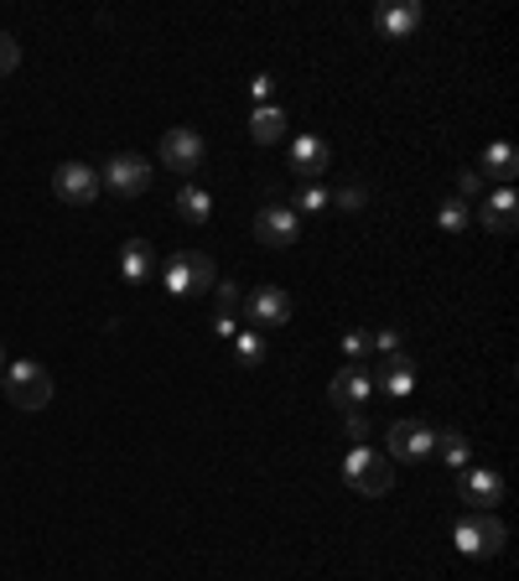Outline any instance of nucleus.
<instances>
[{
	"label": "nucleus",
	"instance_id": "dca6fc26",
	"mask_svg": "<svg viewBox=\"0 0 519 581\" xmlns=\"http://www.w3.org/2000/svg\"><path fill=\"white\" fill-rule=\"evenodd\" d=\"M120 276L130 286H146L151 276H157V249H151V240H130L120 249Z\"/></svg>",
	"mask_w": 519,
	"mask_h": 581
},
{
	"label": "nucleus",
	"instance_id": "20e7f679",
	"mask_svg": "<svg viewBox=\"0 0 519 581\" xmlns=\"http://www.w3.org/2000/svg\"><path fill=\"white\" fill-rule=\"evenodd\" d=\"M504 541H509V530L494 514H468V520L452 524V545L462 556H499Z\"/></svg>",
	"mask_w": 519,
	"mask_h": 581
},
{
	"label": "nucleus",
	"instance_id": "5701e85b",
	"mask_svg": "<svg viewBox=\"0 0 519 581\" xmlns=\"http://www.w3.org/2000/svg\"><path fill=\"white\" fill-rule=\"evenodd\" d=\"M468 219H473V202H462V198H447L441 202V213H437V223L447 229V234H462Z\"/></svg>",
	"mask_w": 519,
	"mask_h": 581
},
{
	"label": "nucleus",
	"instance_id": "aec40b11",
	"mask_svg": "<svg viewBox=\"0 0 519 581\" xmlns=\"http://www.w3.org/2000/svg\"><path fill=\"white\" fill-rule=\"evenodd\" d=\"M177 213L187 223H208V219H214V198H208L203 187H193V182H187V187L177 193Z\"/></svg>",
	"mask_w": 519,
	"mask_h": 581
},
{
	"label": "nucleus",
	"instance_id": "c756f323",
	"mask_svg": "<svg viewBox=\"0 0 519 581\" xmlns=\"http://www.w3.org/2000/svg\"><path fill=\"white\" fill-rule=\"evenodd\" d=\"M250 94H255V109L260 104H276V79H270V73H255V79H250Z\"/></svg>",
	"mask_w": 519,
	"mask_h": 581
},
{
	"label": "nucleus",
	"instance_id": "c85d7f7f",
	"mask_svg": "<svg viewBox=\"0 0 519 581\" xmlns=\"http://www.w3.org/2000/svg\"><path fill=\"white\" fill-rule=\"evenodd\" d=\"M343 431H348V441H354V446H359V441H369V416H364V410H348V416H343Z\"/></svg>",
	"mask_w": 519,
	"mask_h": 581
},
{
	"label": "nucleus",
	"instance_id": "ddd939ff",
	"mask_svg": "<svg viewBox=\"0 0 519 581\" xmlns=\"http://www.w3.org/2000/svg\"><path fill=\"white\" fill-rule=\"evenodd\" d=\"M478 219L488 234H515V223H519V198H515V187H499V193H488V198L478 202Z\"/></svg>",
	"mask_w": 519,
	"mask_h": 581
},
{
	"label": "nucleus",
	"instance_id": "bb28decb",
	"mask_svg": "<svg viewBox=\"0 0 519 581\" xmlns=\"http://www.w3.org/2000/svg\"><path fill=\"white\" fill-rule=\"evenodd\" d=\"M364 202H369L364 187H343V193H333V208H343V213H364Z\"/></svg>",
	"mask_w": 519,
	"mask_h": 581
},
{
	"label": "nucleus",
	"instance_id": "6ab92c4d",
	"mask_svg": "<svg viewBox=\"0 0 519 581\" xmlns=\"http://www.w3.org/2000/svg\"><path fill=\"white\" fill-rule=\"evenodd\" d=\"M250 136H255V146H276L286 136V109L280 104H260L250 115Z\"/></svg>",
	"mask_w": 519,
	"mask_h": 581
},
{
	"label": "nucleus",
	"instance_id": "72a5a7b5",
	"mask_svg": "<svg viewBox=\"0 0 519 581\" xmlns=\"http://www.w3.org/2000/svg\"><path fill=\"white\" fill-rule=\"evenodd\" d=\"M0 374H5V348H0Z\"/></svg>",
	"mask_w": 519,
	"mask_h": 581
},
{
	"label": "nucleus",
	"instance_id": "f03ea898",
	"mask_svg": "<svg viewBox=\"0 0 519 581\" xmlns=\"http://www.w3.org/2000/svg\"><path fill=\"white\" fill-rule=\"evenodd\" d=\"M0 390H5V400L26 410V416H37L53 405V374L42 369V363H5V374H0Z\"/></svg>",
	"mask_w": 519,
	"mask_h": 581
},
{
	"label": "nucleus",
	"instance_id": "a878e982",
	"mask_svg": "<svg viewBox=\"0 0 519 581\" xmlns=\"http://www.w3.org/2000/svg\"><path fill=\"white\" fill-rule=\"evenodd\" d=\"M21 68V42L11 32H0V79H11Z\"/></svg>",
	"mask_w": 519,
	"mask_h": 581
},
{
	"label": "nucleus",
	"instance_id": "f257e3e1",
	"mask_svg": "<svg viewBox=\"0 0 519 581\" xmlns=\"http://www.w3.org/2000/svg\"><path fill=\"white\" fill-rule=\"evenodd\" d=\"M343 483L359 493V499H384L390 493V483H395V462L374 452L369 441L359 446H348V457H343Z\"/></svg>",
	"mask_w": 519,
	"mask_h": 581
},
{
	"label": "nucleus",
	"instance_id": "f3484780",
	"mask_svg": "<svg viewBox=\"0 0 519 581\" xmlns=\"http://www.w3.org/2000/svg\"><path fill=\"white\" fill-rule=\"evenodd\" d=\"M380 384H384V395H411L416 390V359L411 353H384L380 363Z\"/></svg>",
	"mask_w": 519,
	"mask_h": 581
},
{
	"label": "nucleus",
	"instance_id": "1a4fd4ad",
	"mask_svg": "<svg viewBox=\"0 0 519 581\" xmlns=\"http://www.w3.org/2000/svg\"><path fill=\"white\" fill-rule=\"evenodd\" d=\"M369 395H374V374H369V363H348V369H338L333 384H327V400L338 405L343 416H348V410H364Z\"/></svg>",
	"mask_w": 519,
	"mask_h": 581
},
{
	"label": "nucleus",
	"instance_id": "f8f14e48",
	"mask_svg": "<svg viewBox=\"0 0 519 581\" xmlns=\"http://www.w3.org/2000/svg\"><path fill=\"white\" fill-rule=\"evenodd\" d=\"M458 493L473 503V509H499L504 503V478L494 473V467H468L462 483H458Z\"/></svg>",
	"mask_w": 519,
	"mask_h": 581
},
{
	"label": "nucleus",
	"instance_id": "a211bd4d",
	"mask_svg": "<svg viewBox=\"0 0 519 581\" xmlns=\"http://www.w3.org/2000/svg\"><path fill=\"white\" fill-rule=\"evenodd\" d=\"M515 172H519V151L509 141H494L488 151H483V172H478V177H494V182H504V187H509V182H515Z\"/></svg>",
	"mask_w": 519,
	"mask_h": 581
},
{
	"label": "nucleus",
	"instance_id": "b1692460",
	"mask_svg": "<svg viewBox=\"0 0 519 581\" xmlns=\"http://www.w3.org/2000/svg\"><path fill=\"white\" fill-rule=\"evenodd\" d=\"M286 208H291V213H322V208H333V193H322V187H301L297 193V202H286Z\"/></svg>",
	"mask_w": 519,
	"mask_h": 581
},
{
	"label": "nucleus",
	"instance_id": "2eb2a0df",
	"mask_svg": "<svg viewBox=\"0 0 519 581\" xmlns=\"http://www.w3.org/2000/svg\"><path fill=\"white\" fill-rule=\"evenodd\" d=\"M327 166H333V146L322 141V136H297V141H291V172L322 177Z\"/></svg>",
	"mask_w": 519,
	"mask_h": 581
},
{
	"label": "nucleus",
	"instance_id": "4468645a",
	"mask_svg": "<svg viewBox=\"0 0 519 581\" xmlns=\"http://www.w3.org/2000/svg\"><path fill=\"white\" fill-rule=\"evenodd\" d=\"M420 16H426V11H420V0H395V5H380L374 26H380L390 42H405L420 26Z\"/></svg>",
	"mask_w": 519,
	"mask_h": 581
},
{
	"label": "nucleus",
	"instance_id": "cd10ccee",
	"mask_svg": "<svg viewBox=\"0 0 519 581\" xmlns=\"http://www.w3.org/2000/svg\"><path fill=\"white\" fill-rule=\"evenodd\" d=\"M214 301H219V312L234 317V306H240V281H214Z\"/></svg>",
	"mask_w": 519,
	"mask_h": 581
},
{
	"label": "nucleus",
	"instance_id": "2f4dec72",
	"mask_svg": "<svg viewBox=\"0 0 519 581\" xmlns=\"http://www.w3.org/2000/svg\"><path fill=\"white\" fill-rule=\"evenodd\" d=\"M214 333H219V338H229V342H234V333H240V322L229 317V312H214Z\"/></svg>",
	"mask_w": 519,
	"mask_h": 581
},
{
	"label": "nucleus",
	"instance_id": "0eeeda50",
	"mask_svg": "<svg viewBox=\"0 0 519 581\" xmlns=\"http://www.w3.org/2000/svg\"><path fill=\"white\" fill-rule=\"evenodd\" d=\"M53 193H58V202H68V208H89V202L104 193V182L94 166H83V161H62L58 172H53Z\"/></svg>",
	"mask_w": 519,
	"mask_h": 581
},
{
	"label": "nucleus",
	"instance_id": "7c9ffc66",
	"mask_svg": "<svg viewBox=\"0 0 519 581\" xmlns=\"http://www.w3.org/2000/svg\"><path fill=\"white\" fill-rule=\"evenodd\" d=\"M374 348H380V353H400V333L395 327H380V333H374Z\"/></svg>",
	"mask_w": 519,
	"mask_h": 581
},
{
	"label": "nucleus",
	"instance_id": "7ed1b4c3",
	"mask_svg": "<svg viewBox=\"0 0 519 581\" xmlns=\"http://www.w3.org/2000/svg\"><path fill=\"white\" fill-rule=\"evenodd\" d=\"M214 281H219V270H214L208 255L177 249L172 260L161 265V291H166V297H203V291H214Z\"/></svg>",
	"mask_w": 519,
	"mask_h": 581
},
{
	"label": "nucleus",
	"instance_id": "412c9836",
	"mask_svg": "<svg viewBox=\"0 0 519 581\" xmlns=\"http://www.w3.org/2000/svg\"><path fill=\"white\" fill-rule=\"evenodd\" d=\"M431 457H441L447 467H468L473 446H468V437H462V431H437V452H431Z\"/></svg>",
	"mask_w": 519,
	"mask_h": 581
},
{
	"label": "nucleus",
	"instance_id": "39448f33",
	"mask_svg": "<svg viewBox=\"0 0 519 581\" xmlns=\"http://www.w3.org/2000/svg\"><path fill=\"white\" fill-rule=\"evenodd\" d=\"M100 182L115 193V198H146V187H151V161L136 156V151H120V156L104 161Z\"/></svg>",
	"mask_w": 519,
	"mask_h": 581
},
{
	"label": "nucleus",
	"instance_id": "9b49d317",
	"mask_svg": "<svg viewBox=\"0 0 519 581\" xmlns=\"http://www.w3.org/2000/svg\"><path fill=\"white\" fill-rule=\"evenodd\" d=\"M384 457H405V462H426L437 452V431L426 421H395L390 426V437H384Z\"/></svg>",
	"mask_w": 519,
	"mask_h": 581
},
{
	"label": "nucleus",
	"instance_id": "423d86ee",
	"mask_svg": "<svg viewBox=\"0 0 519 581\" xmlns=\"http://www.w3.org/2000/svg\"><path fill=\"white\" fill-rule=\"evenodd\" d=\"M244 322H250V333H280L291 322V297L280 286H260L244 297Z\"/></svg>",
	"mask_w": 519,
	"mask_h": 581
},
{
	"label": "nucleus",
	"instance_id": "9d476101",
	"mask_svg": "<svg viewBox=\"0 0 519 581\" xmlns=\"http://www.w3.org/2000/svg\"><path fill=\"white\" fill-rule=\"evenodd\" d=\"M255 240L265 244V249H291V244L301 240V219L286 202H270V208L255 213Z\"/></svg>",
	"mask_w": 519,
	"mask_h": 581
},
{
	"label": "nucleus",
	"instance_id": "6e6552de",
	"mask_svg": "<svg viewBox=\"0 0 519 581\" xmlns=\"http://www.w3.org/2000/svg\"><path fill=\"white\" fill-rule=\"evenodd\" d=\"M203 156H208V146H203V136L198 130H166V136H161V166H166V172H177V177H193V172H198L203 166Z\"/></svg>",
	"mask_w": 519,
	"mask_h": 581
},
{
	"label": "nucleus",
	"instance_id": "393cba45",
	"mask_svg": "<svg viewBox=\"0 0 519 581\" xmlns=\"http://www.w3.org/2000/svg\"><path fill=\"white\" fill-rule=\"evenodd\" d=\"M343 353H348V363H369V353H374V333H348V338H343Z\"/></svg>",
	"mask_w": 519,
	"mask_h": 581
},
{
	"label": "nucleus",
	"instance_id": "473e14b6",
	"mask_svg": "<svg viewBox=\"0 0 519 581\" xmlns=\"http://www.w3.org/2000/svg\"><path fill=\"white\" fill-rule=\"evenodd\" d=\"M458 187H462V202H468V198H473V193L483 187V177H478V172H462V177H458Z\"/></svg>",
	"mask_w": 519,
	"mask_h": 581
},
{
	"label": "nucleus",
	"instance_id": "4be33fe9",
	"mask_svg": "<svg viewBox=\"0 0 519 581\" xmlns=\"http://www.w3.org/2000/svg\"><path fill=\"white\" fill-rule=\"evenodd\" d=\"M234 359L244 369H260L265 363V333H234Z\"/></svg>",
	"mask_w": 519,
	"mask_h": 581
}]
</instances>
